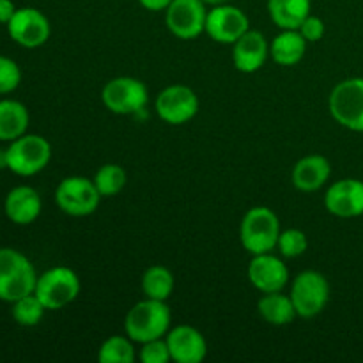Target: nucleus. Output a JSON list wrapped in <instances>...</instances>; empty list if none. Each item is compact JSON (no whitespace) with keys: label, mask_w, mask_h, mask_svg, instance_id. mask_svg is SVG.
<instances>
[{"label":"nucleus","mask_w":363,"mask_h":363,"mask_svg":"<svg viewBox=\"0 0 363 363\" xmlns=\"http://www.w3.org/2000/svg\"><path fill=\"white\" fill-rule=\"evenodd\" d=\"M52 160V145L45 137L25 133L9 142L6 149V169L21 177H30L46 169Z\"/></svg>","instance_id":"obj_4"},{"label":"nucleus","mask_w":363,"mask_h":363,"mask_svg":"<svg viewBox=\"0 0 363 363\" xmlns=\"http://www.w3.org/2000/svg\"><path fill=\"white\" fill-rule=\"evenodd\" d=\"M43 209L41 195L27 184L14 186L4 201V213L14 225H30L39 218Z\"/></svg>","instance_id":"obj_18"},{"label":"nucleus","mask_w":363,"mask_h":363,"mask_svg":"<svg viewBox=\"0 0 363 363\" xmlns=\"http://www.w3.org/2000/svg\"><path fill=\"white\" fill-rule=\"evenodd\" d=\"M30 113L21 101L0 99V142H13L27 133Z\"/></svg>","instance_id":"obj_21"},{"label":"nucleus","mask_w":363,"mask_h":363,"mask_svg":"<svg viewBox=\"0 0 363 363\" xmlns=\"http://www.w3.org/2000/svg\"><path fill=\"white\" fill-rule=\"evenodd\" d=\"M138 357H140V362L144 363H169L172 360L165 337L142 344V350Z\"/></svg>","instance_id":"obj_30"},{"label":"nucleus","mask_w":363,"mask_h":363,"mask_svg":"<svg viewBox=\"0 0 363 363\" xmlns=\"http://www.w3.org/2000/svg\"><path fill=\"white\" fill-rule=\"evenodd\" d=\"M170 323H172V312L167 301L145 298L128 311L124 319V332L133 342L144 344L167 337Z\"/></svg>","instance_id":"obj_1"},{"label":"nucleus","mask_w":363,"mask_h":363,"mask_svg":"<svg viewBox=\"0 0 363 363\" xmlns=\"http://www.w3.org/2000/svg\"><path fill=\"white\" fill-rule=\"evenodd\" d=\"M13 308H11V314L13 319L20 326L25 328H32V326H38L41 323V319L45 318V305L41 303L35 293L27 294V296L20 298V300L13 301Z\"/></svg>","instance_id":"obj_27"},{"label":"nucleus","mask_w":363,"mask_h":363,"mask_svg":"<svg viewBox=\"0 0 363 363\" xmlns=\"http://www.w3.org/2000/svg\"><path fill=\"white\" fill-rule=\"evenodd\" d=\"M80 289V279L73 269L67 266H55L38 277L34 293L46 311H60L77 300Z\"/></svg>","instance_id":"obj_5"},{"label":"nucleus","mask_w":363,"mask_h":363,"mask_svg":"<svg viewBox=\"0 0 363 363\" xmlns=\"http://www.w3.org/2000/svg\"><path fill=\"white\" fill-rule=\"evenodd\" d=\"M277 248H279L282 257L296 259L307 252L308 238L300 229H286L280 233L279 241H277Z\"/></svg>","instance_id":"obj_28"},{"label":"nucleus","mask_w":363,"mask_h":363,"mask_svg":"<svg viewBox=\"0 0 363 363\" xmlns=\"http://www.w3.org/2000/svg\"><path fill=\"white\" fill-rule=\"evenodd\" d=\"M21 84V69L16 60L0 55V94L14 92Z\"/></svg>","instance_id":"obj_29"},{"label":"nucleus","mask_w":363,"mask_h":363,"mask_svg":"<svg viewBox=\"0 0 363 363\" xmlns=\"http://www.w3.org/2000/svg\"><path fill=\"white\" fill-rule=\"evenodd\" d=\"M137 358L133 340L130 337L112 335L101 344L98 351L99 363H133Z\"/></svg>","instance_id":"obj_26"},{"label":"nucleus","mask_w":363,"mask_h":363,"mask_svg":"<svg viewBox=\"0 0 363 363\" xmlns=\"http://www.w3.org/2000/svg\"><path fill=\"white\" fill-rule=\"evenodd\" d=\"M312 0H268V13L280 30H294L311 14Z\"/></svg>","instance_id":"obj_22"},{"label":"nucleus","mask_w":363,"mask_h":363,"mask_svg":"<svg viewBox=\"0 0 363 363\" xmlns=\"http://www.w3.org/2000/svg\"><path fill=\"white\" fill-rule=\"evenodd\" d=\"M259 315L264 319L268 325L273 326H287L296 319V308H294L293 300L289 294L279 293H266L257 303Z\"/></svg>","instance_id":"obj_23"},{"label":"nucleus","mask_w":363,"mask_h":363,"mask_svg":"<svg viewBox=\"0 0 363 363\" xmlns=\"http://www.w3.org/2000/svg\"><path fill=\"white\" fill-rule=\"evenodd\" d=\"M280 220L273 209L255 206L245 213L240 225V241L252 255L269 254L277 248L280 236Z\"/></svg>","instance_id":"obj_3"},{"label":"nucleus","mask_w":363,"mask_h":363,"mask_svg":"<svg viewBox=\"0 0 363 363\" xmlns=\"http://www.w3.org/2000/svg\"><path fill=\"white\" fill-rule=\"evenodd\" d=\"M18 11V7L14 6L13 0H0V23L7 25L11 21V18L14 16V13Z\"/></svg>","instance_id":"obj_32"},{"label":"nucleus","mask_w":363,"mask_h":363,"mask_svg":"<svg viewBox=\"0 0 363 363\" xmlns=\"http://www.w3.org/2000/svg\"><path fill=\"white\" fill-rule=\"evenodd\" d=\"M269 57V43L259 30L248 28L233 45V64L240 73L250 74L261 69Z\"/></svg>","instance_id":"obj_17"},{"label":"nucleus","mask_w":363,"mask_h":363,"mask_svg":"<svg viewBox=\"0 0 363 363\" xmlns=\"http://www.w3.org/2000/svg\"><path fill=\"white\" fill-rule=\"evenodd\" d=\"M247 275L252 286L261 291L262 294L284 291V287L289 282V269H287L286 262L273 255L272 252L252 255Z\"/></svg>","instance_id":"obj_14"},{"label":"nucleus","mask_w":363,"mask_h":363,"mask_svg":"<svg viewBox=\"0 0 363 363\" xmlns=\"http://www.w3.org/2000/svg\"><path fill=\"white\" fill-rule=\"evenodd\" d=\"M298 318L311 319L321 314L330 300V284L323 273L305 269L293 280L289 293Z\"/></svg>","instance_id":"obj_7"},{"label":"nucleus","mask_w":363,"mask_h":363,"mask_svg":"<svg viewBox=\"0 0 363 363\" xmlns=\"http://www.w3.org/2000/svg\"><path fill=\"white\" fill-rule=\"evenodd\" d=\"M300 34L307 39V43H318L321 41L323 35H325L326 27H325V21L321 20L319 16H314V14H308L307 18L303 20V23L298 27Z\"/></svg>","instance_id":"obj_31"},{"label":"nucleus","mask_w":363,"mask_h":363,"mask_svg":"<svg viewBox=\"0 0 363 363\" xmlns=\"http://www.w3.org/2000/svg\"><path fill=\"white\" fill-rule=\"evenodd\" d=\"M208 9L202 0H172L165 9V23L170 34L183 41L197 39L206 32Z\"/></svg>","instance_id":"obj_11"},{"label":"nucleus","mask_w":363,"mask_h":363,"mask_svg":"<svg viewBox=\"0 0 363 363\" xmlns=\"http://www.w3.org/2000/svg\"><path fill=\"white\" fill-rule=\"evenodd\" d=\"M101 194L94 181L84 176L64 177L55 190V202L69 216H89L98 209Z\"/></svg>","instance_id":"obj_9"},{"label":"nucleus","mask_w":363,"mask_h":363,"mask_svg":"<svg viewBox=\"0 0 363 363\" xmlns=\"http://www.w3.org/2000/svg\"><path fill=\"white\" fill-rule=\"evenodd\" d=\"M96 188L101 194V197H116L124 190L128 183V174L117 163H105L98 169V172L92 177Z\"/></svg>","instance_id":"obj_25"},{"label":"nucleus","mask_w":363,"mask_h":363,"mask_svg":"<svg viewBox=\"0 0 363 363\" xmlns=\"http://www.w3.org/2000/svg\"><path fill=\"white\" fill-rule=\"evenodd\" d=\"M204 4H209V6H220V4H227V0H202Z\"/></svg>","instance_id":"obj_34"},{"label":"nucleus","mask_w":363,"mask_h":363,"mask_svg":"<svg viewBox=\"0 0 363 363\" xmlns=\"http://www.w3.org/2000/svg\"><path fill=\"white\" fill-rule=\"evenodd\" d=\"M38 277L27 255L9 247L0 248V300L13 303L32 294Z\"/></svg>","instance_id":"obj_2"},{"label":"nucleus","mask_w":363,"mask_h":363,"mask_svg":"<svg viewBox=\"0 0 363 363\" xmlns=\"http://www.w3.org/2000/svg\"><path fill=\"white\" fill-rule=\"evenodd\" d=\"M140 286L145 298L167 301L172 296L174 275L169 268H165V266L162 264L149 266L144 272V275H142Z\"/></svg>","instance_id":"obj_24"},{"label":"nucleus","mask_w":363,"mask_h":363,"mask_svg":"<svg viewBox=\"0 0 363 363\" xmlns=\"http://www.w3.org/2000/svg\"><path fill=\"white\" fill-rule=\"evenodd\" d=\"M170 358L176 363H201L208 357V342L197 328L179 325L170 328L165 337Z\"/></svg>","instance_id":"obj_16"},{"label":"nucleus","mask_w":363,"mask_h":363,"mask_svg":"<svg viewBox=\"0 0 363 363\" xmlns=\"http://www.w3.org/2000/svg\"><path fill=\"white\" fill-rule=\"evenodd\" d=\"M101 101L106 110L117 116H135L147 106L149 91L138 78L117 77L105 84Z\"/></svg>","instance_id":"obj_8"},{"label":"nucleus","mask_w":363,"mask_h":363,"mask_svg":"<svg viewBox=\"0 0 363 363\" xmlns=\"http://www.w3.org/2000/svg\"><path fill=\"white\" fill-rule=\"evenodd\" d=\"M170 2H172V0H138V4H140L144 9L152 11V13H160V11H165L167 7L170 6Z\"/></svg>","instance_id":"obj_33"},{"label":"nucleus","mask_w":363,"mask_h":363,"mask_svg":"<svg viewBox=\"0 0 363 363\" xmlns=\"http://www.w3.org/2000/svg\"><path fill=\"white\" fill-rule=\"evenodd\" d=\"M250 28L243 9L230 4L213 6L206 18V34L220 45H234Z\"/></svg>","instance_id":"obj_13"},{"label":"nucleus","mask_w":363,"mask_h":363,"mask_svg":"<svg viewBox=\"0 0 363 363\" xmlns=\"http://www.w3.org/2000/svg\"><path fill=\"white\" fill-rule=\"evenodd\" d=\"M328 108L340 126L363 133V78H347L330 92Z\"/></svg>","instance_id":"obj_6"},{"label":"nucleus","mask_w":363,"mask_h":363,"mask_svg":"<svg viewBox=\"0 0 363 363\" xmlns=\"http://www.w3.org/2000/svg\"><path fill=\"white\" fill-rule=\"evenodd\" d=\"M6 27L9 38L23 48H39L52 34L48 18L35 7H20Z\"/></svg>","instance_id":"obj_12"},{"label":"nucleus","mask_w":363,"mask_h":363,"mask_svg":"<svg viewBox=\"0 0 363 363\" xmlns=\"http://www.w3.org/2000/svg\"><path fill=\"white\" fill-rule=\"evenodd\" d=\"M307 39L300 34L298 28L294 30H282L269 43V57L279 66H296L307 52Z\"/></svg>","instance_id":"obj_20"},{"label":"nucleus","mask_w":363,"mask_h":363,"mask_svg":"<svg viewBox=\"0 0 363 363\" xmlns=\"http://www.w3.org/2000/svg\"><path fill=\"white\" fill-rule=\"evenodd\" d=\"M325 208L339 218H354L363 215V181L346 177L326 190Z\"/></svg>","instance_id":"obj_15"},{"label":"nucleus","mask_w":363,"mask_h":363,"mask_svg":"<svg viewBox=\"0 0 363 363\" xmlns=\"http://www.w3.org/2000/svg\"><path fill=\"white\" fill-rule=\"evenodd\" d=\"M199 96L188 85H169L156 96L155 110L163 123L170 126H181L190 123L199 113Z\"/></svg>","instance_id":"obj_10"},{"label":"nucleus","mask_w":363,"mask_h":363,"mask_svg":"<svg viewBox=\"0 0 363 363\" xmlns=\"http://www.w3.org/2000/svg\"><path fill=\"white\" fill-rule=\"evenodd\" d=\"M330 176H332V165L328 158L321 155H308L298 160L296 165L293 167L291 181L296 190L312 194V191L321 190L328 183Z\"/></svg>","instance_id":"obj_19"}]
</instances>
